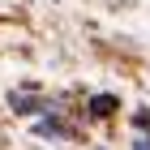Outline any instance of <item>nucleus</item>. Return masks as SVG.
Returning <instances> with one entry per match:
<instances>
[{
  "label": "nucleus",
  "mask_w": 150,
  "mask_h": 150,
  "mask_svg": "<svg viewBox=\"0 0 150 150\" xmlns=\"http://www.w3.org/2000/svg\"><path fill=\"white\" fill-rule=\"evenodd\" d=\"M9 107H13V112H22V116L52 112V103H43V99H39V94H30V90H13V94H9Z\"/></svg>",
  "instance_id": "obj_1"
},
{
  "label": "nucleus",
  "mask_w": 150,
  "mask_h": 150,
  "mask_svg": "<svg viewBox=\"0 0 150 150\" xmlns=\"http://www.w3.org/2000/svg\"><path fill=\"white\" fill-rule=\"evenodd\" d=\"M116 107H120L116 94H94V99H90V116H94V120H99V116H112Z\"/></svg>",
  "instance_id": "obj_2"
},
{
  "label": "nucleus",
  "mask_w": 150,
  "mask_h": 150,
  "mask_svg": "<svg viewBox=\"0 0 150 150\" xmlns=\"http://www.w3.org/2000/svg\"><path fill=\"white\" fill-rule=\"evenodd\" d=\"M35 133H43V137H73V129L64 125V120H39Z\"/></svg>",
  "instance_id": "obj_3"
},
{
  "label": "nucleus",
  "mask_w": 150,
  "mask_h": 150,
  "mask_svg": "<svg viewBox=\"0 0 150 150\" xmlns=\"http://www.w3.org/2000/svg\"><path fill=\"white\" fill-rule=\"evenodd\" d=\"M133 125H137L142 133H150V107H142V112H133Z\"/></svg>",
  "instance_id": "obj_4"
},
{
  "label": "nucleus",
  "mask_w": 150,
  "mask_h": 150,
  "mask_svg": "<svg viewBox=\"0 0 150 150\" xmlns=\"http://www.w3.org/2000/svg\"><path fill=\"white\" fill-rule=\"evenodd\" d=\"M137 150H150V137H142V142H137Z\"/></svg>",
  "instance_id": "obj_5"
}]
</instances>
